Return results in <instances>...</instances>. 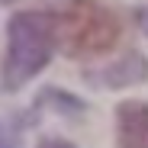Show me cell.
<instances>
[{"label":"cell","mask_w":148,"mask_h":148,"mask_svg":"<svg viewBox=\"0 0 148 148\" xmlns=\"http://www.w3.org/2000/svg\"><path fill=\"white\" fill-rule=\"evenodd\" d=\"M39 148H74L71 142H64V138H42L39 142Z\"/></svg>","instance_id":"cell-6"},{"label":"cell","mask_w":148,"mask_h":148,"mask_svg":"<svg viewBox=\"0 0 148 148\" xmlns=\"http://www.w3.org/2000/svg\"><path fill=\"white\" fill-rule=\"evenodd\" d=\"M55 45H58L55 10L16 13L7 26V58L0 68L3 90H19L29 77H36L48 64Z\"/></svg>","instance_id":"cell-1"},{"label":"cell","mask_w":148,"mask_h":148,"mask_svg":"<svg viewBox=\"0 0 148 148\" xmlns=\"http://www.w3.org/2000/svg\"><path fill=\"white\" fill-rule=\"evenodd\" d=\"M145 77H148V61L142 55H126L122 61L106 64L103 71H87V81L100 84V87H129Z\"/></svg>","instance_id":"cell-4"},{"label":"cell","mask_w":148,"mask_h":148,"mask_svg":"<svg viewBox=\"0 0 148 148\" xmlns=\"http://www.w3.org/2000/svg\"><path fill=\"white\" fill-rule=\"evenodd\" d=\"M58 48L71 58L106 55L119 39V19L110 7L97 0H74L55 10Z\"/></svg>","instance_id":"cell-2"},{"label":"cell","mask_w":148,"mask_h":148,"mask_svg":"<svg viewBox=\"0 0 148 148\" xmlns=\"http://www.w3.org/2000/svg\"><path fill=\"white\" fill-rule=\"evenodd\" d=\"M0 148H16V138L7 126H0Z\"/></svg>","instance_id":"cell-5"},{"label":"cell","mask_w":148,"mask_h":148,"mask_svg":"<svg viewBox=\"0 0 148 148\" xmlns=\"http://www.w3.org/2000/svg\"><path fill=\"white\" fill-rule=\"evenodd\" d=\"M119 148H148V103L132 100L116 110Z\"/></svg>","instance_id":"cell-3"},{"label":"cell","mask_w":148,"mask_h":148,"mask_svg":"<svg viewBox=\"0 0 148 148\" xmlns=\"http://www.w3.org/2000/svg\"><path fill=\"white\" fill-rule=\"evenodd\" d=\"M142 26H145V29H148V10H145V13H142Z\"/></svg>","instance_id":"cell-7"}]
</instances>
